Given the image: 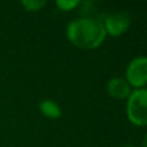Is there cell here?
Returning <instances> with one entry per match:
<instances>
[{
	"label": "cell",
	"instance_id": "9",
	"mask_svg": "<svg viewBox=\"0 0 147 147\" xmlns=\"http://www.w3.org/2000/svg\"><path fill=\"white\" fill-rule=\"evenodd\" d=\"M142 147H147V134L145 136V138L142 141Z\"/></svg>",
	"mask_w": 147,
	"mask_h": 147
},
{
	"label": "cell",
	"instance_id": "10",
	"mask_svg": "<svg viewBox=\"0 0 147 147\" xmlns=\"http://www.w3.org/2000/svg\"><path fill=\"white\" fill-rule=\"evenodd\" d=\"M128 147H133V146H128Z\"/></svg>",
	"mask_w": 147,
	"mask_h": 147
},
{
	"label": "cell",
	"instance_id": "7",
	"mask_svg": "<svg viewBox=\"0 0 147 147\" xmlns=\"http://www.w3.org/2000/svg\"><path fill=\"white\" fill-rule=\"evenodd\" d=\"M21 4L28 12H38L45 5V1L43 0H23Z\"/></svg>",
	"mask_w": 147,
	"mask_h": 147
},
{
	"label": "cell",
	"instance_id": "2",
	"mask_svg": "<svg viewBox=\"0 0 147 147\" xmlns=\"http://www.w3.org/2000/svg\"><path fill=\"white\" fill-rule=\"evenodd\" d=\"M127 116L136 127L147 125V89L132 92L127 102Z\"/></svg>",
	"mask_w": 147,
	"mask_h": 147
},
{
	"label": "cell",
	"instance_id": "6",
	"mask_svg": "<svg viewBox=\"0 0 147 147\" xmlns=\"http://www.w3.org/2000/svg\"><path fill=\"white\" fill-rule=\"evenodd\" d=\"M39 109L40 112L44 116L49 117V119H58L62 115V110L58 105L52 99H43V101L39 103Z\"/></svg>",
	"mask_w": 147,
	"mask_h": 147
},
{
	"label": "cell",
	"instance_id": "5",
	"mask_svg": "<svg viewBox=\"0 0 147 147\" xmlns=\"http://www.w3.org/2000/svg\"><path fill=\"white\" fill-rule=\"evenodd\" d=\"M107 93L116 99H124L130 96V85L125 79L112 78L107 83Z\"/></svg>",
	"mask_w": 147,
	"mask_h": 147
},
{
	"label": "cell",
	"instance_id": "8",
	"mask_svg": "<svg viewBox=\"0 0 147 147\" xmlns=\"http://www.w3.org/2000/svg\"><path fill=\"white\" fill-rule=\"evenodd\" d=\"M56 5L61 10H71L75 7H78L79 1L78 0H58L56 1Z\"/></svg>",
	"mask_w": 147,
	"mask_h": 147
},
{
	"label": "cell",
	"instance_id": "1",
	"mask_svg": "<svg viewBox=\"0 0 147 147\" xmlns=\"http://www.w3.org/2000/svg\"><path fill=\"white\" fill-rule=\"evenodd\" d=\"M69 40L80 49L98 48L106 39V30L102 22L92 18H79L69 23L66 28Z\"/></svg>",
	"mask_w": 147,
	"mask_h": 147
},
{
	"label": "cell",
	"instance_id": "4",
	"mask_svg": "<svg viewBox=\"0 0 147 147\" xmlns=\"http://www.w3.org/2000/svg\"><path fill=\"white\" fill-rule=\"evenodd\" d=\"M130 23H132V20H130L129 14L120 12L109 16L105 21L103 26L106 34H110L111 36H120L124 32H127Z\"/></svg>",
	"mask_w": 147,
	"mask_h": 147
},
{
	"label": "cell",
	"instance_id": "3",
	"mask_svg": "<svg viewBox=\"0 0 147 147\" xmlns=\"http://www.w3.org/2000/svg\"><path fill=\"white\" fill-rule=\"evenodd\" d=\"M128 84L136 88H142L147 84V57H137L132 59L127 69Z\"/></svg>",
	"mask_w": 147,
	"mask_h": 147
}]
</instances>
